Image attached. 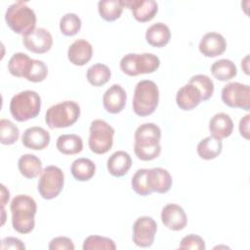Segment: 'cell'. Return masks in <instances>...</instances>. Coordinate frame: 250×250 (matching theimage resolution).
<instances>
[{
	"mask_svg": "<svg viewBox=\"0 0 250 250\" xmlns=\"http://www.w3.org/2000/svg\"><path fill=\"white\" fill-rule=\"evenodd\" d=\"M134 151L142 161L157 158L161 152V130L154 123H144L135 131Z\"/></svg>",
	"mask_w": 250,
	"mask_h": 250,
	"instance_id": "obj_1",
	"label": "cell"
},
{
	"mask_svg": "<svg viewBox=\"0 0 250 250\" xmlns=\"http://www.w3.org/2000/svg\"><path fill=\"white\" fill-rule=\"evenodd\" d=\"M70 172L76 181L87 182L94 177L96 173V165L91 159L80 157L72 162Z\"/></svg>",
	"mask_w": 250,
	"mask_h": 250,
	"instance_id": "obj_27",
	"label": "cell"
},
{
	"mask_svg": "<svg viewBox=\"0 0 250 250\" xmlns=\"http://www.w3.org/2000/svg\"><path fill=\"white\" fill-rule=\"evenodd\" d=\"M19 137L20 130L15 123L4 118L0 120V142L2 145H13L19 140Z\"/></svg>",
	"mask_w": 250,
	"mask_h": 250,
	"instance_id": "obj_33",
	"label": "cell"
},
{
	"mask_svg": "<svg viewBox=\"0 0 250 250\" xmlns=\"http://www.w3.org/2000/svg\"><path fill=\"white\" fill-rule=\"evenodd\" d=\"M188 82L198 88L202 96V102L208 101L212 97L214 93V83L209 76L205 74H196L193 75Z\"/></svg>",
	"mask_w": 250,
	"mask_h": 250,
	"instance_id": "obj_36",
	"label": "cell"
},
{
	"mask_svg": "<svg viewBox=\"0 0 250 250\" xmlns=\"http://www.w3.org/2000/svg\"><path fill=\"white\" fill-rule=\"evenodd\" d=\"M64 184V174L62 170L55 165L46 166L41 174L38 181V192L47 200L57 197Z\"/></svg>",
	"mask_w": 250,
	"mask_h": 250,
	"instance_id": "obj_9",
	"label": "cell"
},
{
	"mask_svg": "<svg viewBox=\"0 0 250 250\" xmlns=\"http://www.w3.org/2000/svg\"><path fill=\"white\" fill-rule=\"evenodd\" d=\"M83 250H114L116 249L115 242L105 236L101 235H90L85 238L82 246Z\"/></svg>",
	"mask_w": 250,
	"mask_h": 250,
	"instance_id": "obj_35",
	"label": "cell"
},
{
	"mask_svg": "<svg viewBox=\"0 0 250 250\" xmlns=\"http://www.w3.org/2000/svg\"><path fill=\"white\" fill-rule=\"evenodd\" d=\"M124 7L132 11L134 19L140 22L151 21L158 12V4L154 0H121Z\"/></svg>",
	"mask_w": 250,
	"mask_h": 250,
	"instance_id": "obj_13",
	"label": "cell"
},
{
	"mask_svg": "<svg viewBox=\"0 0 250 250\" xmlns=\"http://www.w3.org/2000/svg\"><path fill=\"white\" fill-rule=\"evenodd\" d=\"M56 146L62 154H77L83 149V141L82 138L76 134H62L57 139Z\"/></svg>",
	"mask_w": 250,
	"mask_h": 250,
	"instance_id": "obj_25",
	"label": "cell"
},
{
	"mask_svg": "<svg viewBox=\"0 0 250 250\" xmlns=\"http://www.w3.org/2000/svg\"><path fill=\"white\" fill-rule=\"evenodd\" d=\"M50 141L51 137L49 132L39 126L27 128L21 136L22 145L33 150H42L46 148L49 146Z\"/></svg>",
	"mask_w": 250,
	"mask_h": 250,
	"instance_id": "obj_17",
	"label": "cell"
},
{
	"mask_svg": "<svg viewBox=\"0 0 250 250\" xmlns=\"http://www.w3.org/2000/svg\"><path fill=\"white\" fill-rule=\"evenodd\" d=\"M225 104L232 108L250 109V87L239 82H230L225 85L221 93Z\"/></svg>",
	"mask_w": 250,
	"mask_h": 250,
	"instance_id": "obj_10",
	"label": "cell"
},
{
	"mask_svg": "<svg viewBox=\"0 0 250 250\" xmlns=\"http://www.w3.org/2000/svg\"><path fill=\"white\" fill-rule=\"evenodd\" d=\"M201 102L202 96L200 91L189 82L180 88L176 94L177 105L183 110H192Z\"/></svg>",
	"mask_w": 250,
	"mask_h": 250,
	"instance_id": "obj_18",
	"label": "cell"
},
{
	"mask_svg": "<svg viewBox=\"0 0 250 250\" xmlns=\"http://www.w3.org/2000/svg\"><path fill=\"white\" fill-rule=\"evenodd\" d=\"M79 116V104L74 101H63L47 109L45 122L50 129L66 128L73 125Z\"/></svg>",
	"mask_w": 250,
	"mask_h": 250,
	"instance_id": "obj_6",
	"label": "cell"
},
{
	"mask_svg": "<svg viewBox=\"0 0 250 250\" xmlns=\"http://www.w3.org/2000/svg\"><path fill=\"white\" fill-rule=\"evenodd\" d=\"M121 70L129 76L154 72L160 65L159 58L151 53H130L122 57L119 62Z\"/></svg>",
	"mask_w": 250,
	"mask_h": 250,
	"instance_id": "obj_7",
	"label": "cell"
},
{
	"mask_svg": "<svg viewBox=\"0 0 250 250\" xmlns=\"http://www.w3.org/2000/svg\"><path fill=\"white\" fill-rule=\"evenodd\" d=\"M180 249L204 250L206 248L203 238L197 234H188L184 236L179 245Z\"/></svg>",
	"mask_w": 250,
	"mask_h": 250,
	"instance_id": "obj_38",
	"label": "cell"
},
{
	"mask_svg": "<svg viewBox=\"0 0 250 250\" xmlns=\"http://www.w3.org/2000/svg\"><path fill=\"white\" fill-rule=\"evenodd\" d=\"M159 102V90L151 80H141L134 90L133 110L138 116H148L154 112Z\"/></svg>",
	"mask_w": 250,
	"mask_h": 250,
	"instance_id": "obj_4",
	"label": "cell"
},
{
	"mask_svg": "<svg viewBox=\"0 0 250 250\" xmlns=\"http://www.w3.org/2000/svg\"><path fill=\"white\" fill-rule=\"evenodd\" d=\"M41 109V98L39 94L32 90L21 91L11 99L10 112L14 119L24 122L35 118Z\"/></svg>",
	"mask_w": 250,
	"mask_h": 250,
	"instance_id": "obj_5",
	"label": "cell"
},
{
	"mask_svg": "<svg viewBox=\"0 0 250 250\" xmlns=\"http://www.w3.org/2000/svg\"><path fill=\"white\" fill-rule=\"evenodd\" d=\"M249 118L250 115L246 114L239 121V133L246 140H249Z\"/></svg>",
	"mask_w": 250,
	"mask_h": 250,
	"instance_id": "obj_41",
	"label": "cell"
},
{
	"mask_svg": "<svg viewBox=\"0 0 250 250\" xmlns=\"http://www.w3.org/2000/svg\"><path fill=\"white\" fill-rule=\"evenodd\" d=\"M111 76V71L106 64L95 63L91 65L86 72V78L88 82L95 86L100 87L106 84Z\"/></svg>",
	"mask_w": 250,
	"mask_h": 250,
	"instance_id": "obj_30",
	"label": "cell"
},
{
	"mask_svg": "<svg viewBox=\"0 0 250 250\" xmlns=\"http://www.w3.org/2000/svg\"><path fill=\"white\" fill-rule=\"evenodd\" d=\"M12 213L13 229L21 234L29 233L35 226V214L37 204L35 200L26 194L16 195L10 205Z\"/></svg>",
	"mask_w": 250,
	"mask_h": 250,
	"instance_id": "obj_2",
	"label": "cell"
},
{
	"mask_svg": "<svg viewBox=\"0 0 250 250\" xmlns=\"http://www.w3.org/2000/svg\"><path fill=\"white\" fill-rule=\"evenodd\" d=\"M133 190L142 196L152 193L149 182V169H139L135 172L131 180Z\"/></svg>",
	"mask_w": 250,
	"mask_h": 250,
	"instance_id": "obj_32",
	"label": "cell"
},
{
	"mask_svg": "<svg viewBox=\"0 0 250 250\" xmlns=\"http://www.w3.org/2000/svg\"><path fill=\"white\" fill-rule=\"evenodd\" d=\"M47 75H48V67L45 64V62L39 60L32 59L24 78L30 82L38 83L45 80Z\"/></svg>",
	"mask_w": 250,
	"mask_h": 250,
	"instance_id": "obj_37",
	"label": "cell"
},
{
	"mask_svg": "<svg viewBox=\"0 0 250 250\" xmlns=\"http://www.w3.org/2000/svg\"><path fill=\"white\" fill-rule=\"evenodd\" d=\"M170 38V28L163 22L153 23L146 31V40L152 47L162 48L169 43Z\"/></svg>",
	"mask_w": 250,
	"mask_h": 250,
	"instance_id": "obj_22",
	"label": "cell"
},
{
	"mask_svg": "<svg viewBox=\"0 0 250 250\" xmlns=\"http://www.w3.org/2000/svg\"><path fill=\"white\" fill-rule=\"evenodd\" d=\"M212 75L220 81H229L236 76L237 68L234 62L228 59L216 61L211 65Z\"/></svg>",
	"mask_w": 250,
	"mask_h": 250,
	"instance_id": "obj_28",
	"label": "cell"
},
{
	"mask_svg": "<svg viewBox=\"0 0 250 250\" xmlns=\"http://www.w3.org/2000/svg\"><path fill=\"white\" fill-rule=\"evenodd\" d=\"M48 248L50 250H73L74 244L69 237L58 236L50 241Z\"/></svg>",
	"mask_w": 250,
	"mask_h": 250,
	"instance_id": "obj_39",
	"label": "cell"
},
{
	"mask_svg": "<svg viewBox=\"0 0 250 250\" xmlns=\"http://www.w3.org/2000/svg\"><path fill=\"white\" fill-rule=\"evenodd\" d=\"M10 198V192L6 188L4 185H1V207H4L5 204L9 201Z\"/></svg>",
	"mask_w": 250,
	"mask_h": 250,
	"instance_id": "obj_42",
	"label": "cell"
},
{
	"mask_svg": "<svg viewBox=\"0 0 250 250\" xmlns=\"http://www.w3.org/2000/svg\"><path fill=\"white\" fill-rule=\"evenodd\" d=\"M5 21L15 33L24 36L35 29L36 15L25 2L17 1L7 8Z\"/></svg>",
	"mask_w": 250,
	"mask_h": 250,
	"instance_id": "obj_3",
	"label": "cell"
},
{
	"mask_svg": "<svg viewBox=\"0 0 250 250\" xmlns=\"http://www.w3.org/2000/svg\"><path fill=\"white\" fill-rule=\"evenodd\" d=\"M248 60H249V57L248 56H246L242 61H241V67L243 68V70H244V72L246 73V74H249V68H248Z\"/></svg>",
	"mask_w": 250,
	"mask_h": 250,
	"instance_id": "obj_43",
	"label": "cell"
},
{
	"mask_svg": "<svg viewBox=\"0 0 250 250\" xmlns=\"http://www.w3.org/2000/svg\"><path fill=\"white\" fill-rule=\"evenodd\" d=\"M149 182L152 192L166 193L172 188L173 180L171 174L164 168L156 167L149 169Z\"/></svg>",
	"mask_w": 250,
	"mask_h": 250,
	"instance_id": "obj_23",
	"label": "cell"
},
{
	"mask_svg": "<svg viewBox=\"0 0 250 250\" xmlns=\"http://www.w3.org/2000/svg\"><path fill=\"white\" fill-rule=\"evenodd\" d=\"M89 135V148L96 154L106 153L113 145L115 130L106 121L96 119L91 122Z\"/></svg>",
	"mask_w": 250,
	"mask_h": 250,
	"instance_id": "obj_8",
	"label": "cell"
},
{
	"mask_svg": "<svg viewBox=\"0 0 250 250\" xmlns=\"http://www.w3.org/2000/svg\"><path fill=\"white\" fill-rule=\"evenodd\" d=\"M31 61L32 59H30L29 56L24 53H15L8 62V70L16 77L24 78Z\"/></svg>",
	"mask_w": 250,
	"mask_h": 250,
	"instance_id": "obj_31",
	"label": "cell"
},
{
	"mask_svg": "<svg viewBox=\"0 0 250 250\" xmlns=\"http://www.w3.org/2000/svg\"><path fill=\"white\" fill-rule=\"evenodd\" d=\"M24 47L34 54H44L53 46V37L50 31L43 27H37L28 34L22 36Z\"/></svg>",
	"mask_w": 250,
	"mask_h": 250,
	"instance_id": "obj_12",
	"label": "cell"
},
{
	"mask_svg": "<svg viewBox=\"0 0 250 250\" xmlns=\"http://www.w3.org/2000/svg\"><path fill=\"white\" fill-rule=\"evenodd\" d=\"M132 166V158L129 153L124 150L113 152L107 159V171L113 177H122L128 173Z\"/></svg>",
	"mask_w": 250,
	"mask_h": 250,
	"instance_id": "obj_20",
	"label": "cell"
},
{
	"mask_svg": "<svg viewBox=\"0 0 250 250\" xmlns=\"http://www.w3.org/2000/svg\"><path fill=\"white\" fill-rule=\"evenodd\" d=\"M124 6L121 0H102L98 2V11L102 19L113 21L122 15Z\"/></svg>",
	"mask_w": 250,
	"mask_h": 250,
	"instance_id": "obj_29",
	"label": "cell"
},
{
	"mask_svg": "<svg viewBox=\"0 0 250 250\" xmlns=\"http://www.w3.org/2000/svg\"><path fill=\"white\" fill-rule=\"evenodd\" d=\"M1 249L7 250V249H13V250H24L25 245L22 243V241L19 238L8 236L2 239L1 241Z\"/></svg>",
	"mask_w": 250,
	"mask_h": 250,
	"instance_id": "obj_40",
	"label": "cell"
},
{
	"mask_svg": "<svg viewBox=\"0 0 250 250\" xmlns=\"http://www.w3.org/2000/svg\"><path fill=\"white\" fill-rule=\"evenodd\" d=\"M81 20L74 13H67L60 20L61 32L65 36H73L77 34L81 28Z\"/></svg>",
	"mask_w": 250,
	"mask_h": 250,
	"instance_id": "obj_34",
	"label": "cell"
},
{
	"mask_svg": "<svg viewBox=\"0 0 250 250\" xmlns=\"http://www.w3.org/2000/svg\"><path fill=\"white\" fill-rule=\"evenodd\" d=\"M93 56V46L85 39L75 40L67 50V59L74 65L82 66L89 62Z\"/></svg>",
	"mask_w": 250,
	"mask_h": 250,
	"instance_id": "obj_19",
	"label": "cell"
},
{
	"mask_svg": "<svg viewBox=\"0 0 250 250\" xmlns=\"http://www.w3.org/2000/svg\"><path fill=\"white\" fill-rule=\"evenodd\" d=\"M196 150L200 158L205 160L214 159L219 156L223 150L222 140L208 136L198 143Z\"/></svg>",
	"mask_w": 250,
	"mask_h": 250,
	"instance_id": "obj_26",
	"label": "cell"
},
{
	"mask_svg": "<svg viewBox=\"0 0 250 250\" xmlns=\"http://www.w3.org/2000/svg\"><path fill=\"white\" fill-rule=\"evenodd\" d=\"M157 224L151 217H140L133 225V242L139 247H149L154 242Z\"/></svg>",
	"mask_w": 250,
	"mask_h": 250,
	"instance_id": "obj_11",
	"label": "cell"
},
{
	"mask_svg": "<svg viewBox=\"0 0 250 250\" xmlns=\"http://www.w3.org/2000/svg\"><path fill=\"white\" fill-rule=\"evenodd\" d=\"M127 101V94L119 84L111 85L103 96V105L104 109L112 114L121 112Z\"/></svg>",
	"mask_w": 250,
	"mask_h": 250,
	"instance_id": "obj_16",
	"label": "cell"
},
{
	"mask_svg": "<svg viewBox=\"0 0 250 250\" xmlns=\"http://www.w3.org/2000/svg\"><path fill=\"white\" fill-rule=\"evenodd\" d=\"M20 173L26 179H34L42 172L41 160L34 154L26 153L21 155L18 160Z\"/></svg>",
	"mask_w": 250,
	"mask_h": 250,
	"instance_id": "obj_24",
	"label": "cell"
},
{
	"mask_svg": "<svg viewBox=\"0 0 250 250\" xmlns=\"http://www.w3.org/2000/svg\"><path fill=\"white\" fill-rule=\"evenodd\" d=\"M233 122L230 116L225 112H219L213 115L209 122V131L211 136L217 139H225L231 135Z\"/></svg>",
	"mask_w": 250,
	"mask_h": 250,
	"instance_id": "obj_21",
	"label": "cell"
},
{
	"mask_svg": "<svg viewBox=\"0 0 250 250\" xmlns=\"http://www.w3.org/2000/svg\"><path fill=\"white\" fill-rule=\"evenodd\" d=\"M198 48L203 56L207 58H215L225 53L227 49V41L222 34L211 31L202 36Z\"/></svg>",
	"mask_w": 250,
	"mask_h": 250,
	"instance_id": "obj_15",
	"label": "cell"
},
{
	"mask_svg": "<svg viewBox=\"0 0 250 250\" xmlns=\"http://www.w3.org/2000/svg\"><path fill=\"white\" fill-rule=\"evenodd\" d=\"M161 221L166 228L177 231L186 228L188 217L183 207L175 203H170L163 207L161 211Z\"/></svg>",
	"mask_w": 250,
	"mask_h": 250,
	"instance_id": "obj_14",
	"label": "cell"
}]
</instances>
